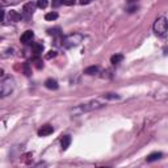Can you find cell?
Returning <instances> with one entry per match:
<instances>
[{
    "instance_id": "cell-10",
    "label": "cell",
    "mask_w": 168,
    "mask_h": 168,
    "mask_svg": "<svg viewBox=\"0 0 168 168\" xmlns=\"http://www.w3.org/2000/svg\"><path fill=\"white\" fill-rule=\"evenodd\" d=\"M162 156H163L162 153H153V154H150L149 156L146 158V162H149V163L156 162V160H159V159H162Z\"/></svg>"
},
{
    "instance_id": "cell-12",
    "label": "cell",
    "mask_w": 168,
    "mask_h": 168,
    "mask_svg": "<svg viewBox=\"0 0 168 168\" xmlns=\"http://www.w3.org/2000/svg\"><path fill=\"white\" fill-rule=\"evenodd\" d=\"M99 72V66H91V67H87L84 70V74L86 75H95Z\"/></svg>"
},
{
    "instance_id": "cell-16",
    "label": "cell",
    "mask_w": 168,
    "mask_h": 168,
    "mask_svg": "<svg viewBox=\"0 0 168 168\" xmlns=\"http://www.w3.org/2000/svg\"><path fill=\"white\" fill-rule=\"evenodd\" d=\"M47 5H49V2H47V0H37V7L41 8V9H45Z\"/></svg>"
},
{
    "instance_id": "cell-1",
    "label": "cell",
    "mask_w": 168,
    "mask_h": 168,
    "mask_svg": "<svg viewBox=\"0 0 168 168\" xmlns=\"http://www.w3.org/2000/svg\"><path fill=\"white\" fill-rule=\"evenodd\" d=\"M101 106H104L102 102H100V101H91V102H88V104H82V105L76 106L75 109L71 110V113L79 116V114L84 113V112H89V110H93V109H99V108H101Z\"/></svg>"
},
{
    "instance_id": "cell-15",
    "label": "cell",
    "mask_w": 168,
    "mask_h": 168,
    "mask_svg": "<svg viewBox=\"0 0 168 168\" xmlns=\"http://www.w3.org/2000/svg\"><path fill=\"white\" fill-rule=\"evenodd\" d=\"M58 18V13L57 12H49V13L45 15V20L46 21H54V20Z\"/></svg>"
},
{
    "instance_id": "cell-7",
    "label": "cell",
    "mask_w": 168,
    "mask_h": 168,
    "mask_svg": "<svg viewBox=\"0 0 168 168\" xmlns=\"http://www.w3.org/2000/svg\"><path fill=\"white\" fill-rule=\"evenodd\" d=\"M37 4H34L33 2H29V3H26L25 5H24L22 8V11H24V13L25 15H33V12H34V8Z\"/></svg>"
},
{
    "instance_id": "cell-11",
    "label": "cell",
    "mask_w": 168,
    "mask_h": 168,
    "mask_svg": "<svg viewBox=\"0 0 168 168\" xmlns=\"http://www.w3.org/2000/svg\"><path fill=\"white\" fill-rule=\"evenodd\" d=\"M122 61H123V55L122 54H114L113 57L110 58L112 65H118V63H121Z\"/></svg>"
},
{
    "instance_id": "cell-8",
    "label": "cell",
    "mask_w": 168,
    "mask_h": 168,
    "mask_svg": "<svg viewBox=\"0 0 168 168\" xmlns=\"http://www.w3.org/2000/svg\"><path fill=\"white\" fill-rule=\"evenodd\" d=\"M70 145H71V137H70V135H65V137H62V139H61L62 150L66 151L70 147Z\"/></svg>"
},
{
    "instance_id": "cell-2",
    "label": "cell",
    "mask_w": 168,
    "mask_h": 168,
    "mask_svg": "<svg viewBox=\"0 0 168 168\" xmlns=\"http://www.w3.org/2000/svg\"><path fill=\"white\" fill-rule=\"evenodd\" d=\"M82 39H83V35L79 34V33L69 34V35H66V37L62 38V46L66 47V49H70V47L78 46L79 43L82 42Z\"/></svg>"
},
{
    "instance_id": "cell-21",
    "label": "cell",
    "mask_w": 168,
    "mask_h": 168,
    "mask_svg": "<svg viewBox=\"0 0 168 168\" xmlns=\"http://www.w3.org/2000/svg\"><path fill=\"white\" fill-rule=\"evenodd\" d=\"M62 3L65 4V5H74L75 0H62Z\"/></svg>"
},
{
    "instance_id": "cell-5",
    "label": "cell",
    "mask_w": 168,
    "mask_h": 168,
    "mask_svg": "<svg viewBox=\"0 0 168 168\" xmlns=\"http://www.w3.org/2000/svg\"><path fill=\"white\" fill-rule=\"evenodd\" d=\"M34 38V33L32 30H26L24 32V34L21 35V38H20V41H21L24 45H28V43L32 42V39Z\"/></svg>"
},
{
    "instance_id": "cell-4",
    "label": "cell",
    "mask_w": 168,
    "mask_h": 168,
    "mask_svg": "<svg viewBox=\"0 0 168 168\" xmlns=\"http://www.w3.org/2000/svg\"><path fill=\"white\" fill-rule=\"evenodd\" d=\"M13 89H15V80L11 76L5 78L2 82V84H0V95H2V97H5V96L11 95L13 92Z\"/></svg>"
},
{
    "instance_id": "cell-17",
    "label": "cell",
    "mask_w": 168,
    "mask_h": 168,
    "mask_svg": "<svg viewBox=\"0 0 168 168\" xmlns=\"http://www.w3.org/2000/svg\"><path fill=\"white\" fill-rule=\"evenodd\" d=\"M104 99H106V100H118L119 96L117 93H105V95H104Z\"/></svg>"
},
{
    "instance_id": "cell-18",
    "label": "cell",
    "mask_w": 168,
    "mask_h": 168,
    "mask_svg": "<svg viewBox=\"0 0 168 168\" xmlns=\"http://www.w3.org/2000/svg\"><path fill=\"white\" fill-rule=\"evenodd\" d=\"M47 33H49L50 35H54V37H55V35H59V34H61V29H59V28H54V29H49V30H47Z\"/></svg>"
},
{
    "instance_id": "cell-9",
    "label": "cell",
    "mask_w": 168,
    "mask_h": 168,
    "mask_svg": "<svg viewBox=\"0 0 168 168\" xmlns=\"http://www.w3.org/2000/svg\"><path fill=\"white\" fill-rule=\"evenodd\" d=\"M45 87L47 88V89H51V91H55L58 89V83L57 80H54V79H47V80L45 82Z\"/></svg>"
},
{
    "instance_id": "cell-6",
    "label": "cell",
    "mask_w": 168,
    "mask_h": 168,
    "mask_svg": "<svg viewBox=\"0 0 168 168\" xmlns=\"http://www.w3.org/2000/svg\"><path fill=\"white\" fill-rule=\"evenodd\" d=\"M54 131V127L50 125H43L41 129L38 130V135L39 137H46V135H50Z\"/></svg>"
},
{
    "instance_id": "cell-22",
    "label": "cell",
    "mask_w": 168,
    "mask_h": 168,
    "mask_svg": "<svg viewBox=\"0 0 168 168\" xmlns=\"http://www.w3.org/2000/svg\"><path fill=\"white\" fill-rule=\"evenodd\" d=\"M35 67H37L38 70H41L42 67H43V63H42L41 61H39V59H35Z\"/></svg>"
},
{
    "instance_id": "cell-13",
    "label": "cell",
    "mask_w": 168,
    "mask_h": 168,
    "mask_svg": "<svg viewBox=\"0 0 168 168\" xmlns=\"http://www.w3.org/2000/svg\"><path fill=\"white\" fill-rule=\"evenodd\" d=\"M22 16L18 13V12H16V11H9V18H11V21H20L21 20Z\"/></svg>"
},
{
    "instance_id": "cell-23",
    "label": "cell",
    "mask_w": 168,
    "mask_h": 168,
    "mask_svg": "<svg viewBox=\"0 0 168 168\" xmlns=\"http://www.w3.org/2000/svg\"><path fill=\"white\" fill-rule=\"evenodd\" d=\"M62 0H53V7H59V5H62Z\"/></svg>"
},
{
    "instance_id": "cell-24",
    "label": "cell",
    "mask_w": 168,
    "mask_h": 168,
    "mask_svg": "<svg viewBox=\"0 0 168 168\" xmlns=\"http://www.w3.org/2000/svg\"><path fill=\"white\" fill-rule=\"evenodd\" d=\"M92 2V0H79V3L82 4V5H84V4H89Z\"/></svg>"
},
{
    "instance_id": "cell-3",
    "label": "cell",
    "mask_w": 168,
    "mask_h": 168,
    "mask_svg": "<svg viewBox=\"0 0 168 168\" xmlns=\"http://www.w3.org/2000/svg\"><path fill=\"white\" fill-rule=\"evenodd\" d=\"M154 32L159 37H164L168 33V21L166 17H159L154 22Z\"/></svg>"
},
{
    "instance_id": "cell-19",
    "label": "cell",
    "mask_w": 168,
    "mask_h": 168,
    "mask_svg": "<svg viewBox=\"0 0 168 168\" xmlns=\"http://www.w3.org/2000/svg\"><path fill=\"white\" fill-rule=\"evenodd\" d=\"M57 51H55V50H50L49 51V53H47L46 54V59H51V58H55V57H57Z\"/></svg>"
},
{
    "instance_id": "cell-14",
    "label": "cell",
    "mask_w": 168,
    "mask_h": 168,
    "mask_svg": "<svg viewBox=\"0 0 168 168\" xmlns=\"http://www.w3.org/2000/svg\"><path fill=\"white\" fill-rule=\"evenodd\" d=\"M42 51H43V45H41V43H34L33 45V53H34L35 57H38Z\"/></svg>"
},
{
    "instance_id": "cell-20",
    "label": "cell",
    "mask_w": 168,
    "mask_h": 168,
    "mask_svg": "<svg viewBox=\"0 0 168 168\" xmlns=\"http://www.w3.org/2000/svg\"><path fill=\"white\" fill-rule=\"evenodd\" d=\"M24 71H25V75L26 76H30V70H29V63H25V65H24Z\"/></svg>"
}]
</instances>
